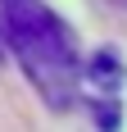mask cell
Instances as JSON below:
<instances>
[{
	"mask_svg": "<svg viewBox=\"0 0 127 132\" xmlns=\"http://www.w3.org/2000/svg\"><path fill=\"white\" fill-rule=\"evenodd\" d=\"M0 32L50 109H68L82 96L77 37L46 0H0Z\"/></svg>",
	"mask_w": 127,
	"mask_h": 132,
	"instance_id": "6da1fadb",
	"label": "cell"
},
{
	"mask_svg": "<svg viewBox=\"0 0 127 132\" xmlns=\"http://www.w3.org/2000/svg\"><path fill=\"white\" fill-rule=\"evenodd\" d=\"M82 91L95 105V123L100 132H118L123 119V59H118L114 46H104L86 68H82Z\"/></svg>",
	"mask_w": 127,
	"mask_h": 132,
	"instance_id": "7a4b0ae2",
	"label": "cell"
},
{
	"mask_svg": "<svg viewBox=\"0 0 127 132\" xmlns=\"http://www.w3.org/2000/svg\"><path fill=\"white\" fill-rule=\"evenodd\" d=\"M0 46H5V32H0ZM0 55H5V50H0Z\"/></svg>",
	"mask_w": 127,
	"mask_h": 132,
	"instance_id": "3957f363",
	"label": "cell"
}]
</instances>
